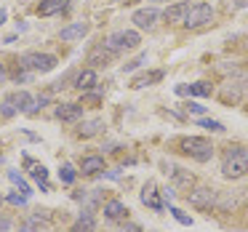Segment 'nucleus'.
Listing matches in <instances>:
<instances>
[{
    "mask_svg": "<svg viewBox=\"0 0 248 232\" xmlns=\"http://www.w3.org/2000/svg\"><path fill=\"white\" fill-rule=\"evenodd\" d=\"M8 203H14V205H24V203H27V195H16V192H11V195H8Z\"/></svg>",
    "mask_w": 248,
    "mask_h": 232,
    "instance_id": "obj_29",
    "label": "nucleus"
},
{
    "mask_svg": "<svg viewBox=\"0 0 248 232\" xmlns=\"http://www.w3.org/2000/svg\"><path fill=\"white\" fill-rule=\"evenodd\" d=\"M22 67L30 72H51L56 67V56L54 54H40V51H30L22 56Z\"/></svg>",
    "mask_w": 248,
    "mask_h": 232,
    "instance_id": "obj_4",
    "label": "nucleus"
},
{
    "mask_svg": "<svg viewBox=\"0 0 248 232\" xmlns=\"http://www.w3.org/2000/svg\"><path fill=\"white\" fill-rule=\"evenodd\" d=\"M163 80V70H150V72H141V75H136L134 80H131V88H147V86H155V83Z\"/></svg>",
    "mask_w": 248,
    "mask_h": 232,
    "instance_id": "obj_13",
    "label": "nucleus"
},
{
    "mask_svg": "<svg viewBox=\"0 0 248 232\" xmlns=\"http://www.w3.org/2000/svg\"><path fill=\"white\" fill-rule=\"evenodd\" d=\"M99 128H102V120H88V123H83L80 128H78V136H80V139H88V136L99 134Z\"/></svg>",
    "mask_w": 248,
    "mask_h": 232,
    "instance_id": "obj_23",
    "label": "nucleus"
},
{
    "mask_svg": "<svg viewBox=\"0 0 248 232\" xmlns=\"http://www.w3.org/2000/svg\"><path fill=\"white\" fill-rule=\"evenodd\" d=\"M56 118L64 120V123L80 120L83 118V107H80V104H59V107H56Z\"/></svg>",
    "mask_w": 248,
    "mask_h": 232,
    "instance_id": "obj_16",
    "label": "nucleus"
},
{
    "mask_svg": "<svg viewBox=\"0 0 248 232\" xmlns=\"http://www.w3.org/2000/svg\"><path fill=\"white\" fill-rule=\"evenodd\" d=\"M93 86H96V72H93V70H83L80 75L75 77V88H78V91H91Z\"/></svg>",
    "mask_w": 248,
    "mask_h": 232,
    "instance_id": "obj_21",
    "label": "nucleus"
},
{
    "mask_svg": "<svg viewBox=\"0 0 248 232\" xmlns=\"http://www.w3.org/2000/svg\"><path fill=\"white\" fill-rule=\"evenodd\" d=\"M144 62H147V54H139L134 62H125V64H123V72H134L136 67H139V64H144Z\"/></svg>",
    "mask_w": 248,
    "mask_h": 232,
    "instance_id": "obj_28",
    "label": "nucleus"
},
{
    "mask_svg": "<svg viewBox=\"0 0 248 232\" xmlns=\"http://www.w3.org/2000/svg\"><path fill=\"white\" fill-rule=\"evenodd\" d=\"M214 86L205 80H198V83H189V86H176V93L179 96H211Z\"/></svg>",
    "mask_w": 248,
    "mask_h": 232,
    "instance_id": "obj_12",
    "label": "nucleus"
},
{
    "mask_svg": "<svg viewBox=\"0 0 248 232\" xmlns=\"http://www.w3.org/2000/svg\"><path fill=\"white\" fill-rule=\"evenodd\" d=\"M93 230H96V219H93V214L91 211H83V214L78 216V221L72 224L70 232H93Z\"/></svg>",
    "mask_w": 248,
    "mask_h": 232,
    "instance_id": "obj_19",
    "label": "nucleus"
},
{
    "mask_svg": "<svg viewBox=\"0 0 248 232\" xmlns=\"http://www.w3.org/2000/svg\"><path fill=\"white\" fill-rule=\"evenodd\" d=\"M123 232H139V227H136V224H128V230H123Z\"/></svg>",
    "mask_w": 248,
    "mask_h": 232,
    "instance_id": "obj_34",
    "label": "nucleus"
},
{
    "mask_svg": "<svg viewBox=\"0 0 248 232\" xmlns=\"http://www.w3.org/2000/svg\"><path fill=\"white\" fill-rule=\"evenodd\" d=\"M221 173L227 179H240L248 173V150L246 147H230L221 160Z\"/></svg>",
    "mask_w": 248,
    "mask_h": 232,
    "instance_id": "obj_1",
    "label": "nucleus"
},
{
    "mask_svg": "<svg viewBox=\"0 0 248 232\" xmlns=\"http://www.w3.org/2000/svg\"><path fill=\"white\" fill-rule=\"evenodd\" d=\"M230 3L232 11H243V8H248V0H227Z\"/></svg>",
    "mask_w": 248,
    "mask_h": 232,
    "instance_id": "obj_30",
    "label": "nucleus"
},
{
    "mask_svg": "<svg viewBox=\"0 0 248 232\" xmlns=\"http://www.w3.org/2000/svg\"><path fill=\"white\" fill-rule=\"evenodd\" d=\"M157 8H139V11H134V16H131V22H134V27L136 30H152L155 27V22H157Z\"/></svg>",
    "mask_w": 248,
    "mask_h": 232,
    "instance_id": "obj_7",
    "label": "nucleus"
},
{
    "mask_svg": "<svg viewBox=\"0 0 248 232\" xmlns=\"http://www.w3.org/2000/svg\"><path fill=\"white\" fill-rule=\"evenodd\" d=\"M80 171H83V173H88V176H93V173L104 171V157H99V155H88V157H83Z\"/></svg>",
    "mask_w": 248,
    "mask_h": 232,
    "instance_id": "obj_20",
    "label": "nucleus"
},
{
    "mask_svg": "<svg viewBox=\"0 0 248 232\" xmlns=\"http://www.w3.org/2000/svg\"><path fill=\"white\" fill-rule=\"evenodd\" d=\"M187 11H189V3H187V0H182V3H173V6H168L163 16H166V22H171V24H182L184 16H187Z\"/></svg>",
    "mask_w": 248,
    "mask_h": 232,
    "instance_id": "obj_15",
    "label": "nucleus"
},
{
    "mask_svg": "<svg viewBox=\"0 0 248 232\" xmlns=\"http://www.w3.org/2000/svg\"><path fill=\"white\" fill-rule=\"evenodd\" d=\"M179 150L198 163H208L214 157V144L208 139H203V136H184V139H179Z\"/></svg>",
    "mask_w": 248,
    "mask_h": 232,
    "instance_id": "obj_2",
    "label": "nucleus"
},
{
    "mask_svg": "<svg viewBox=\"0 0 248 232\" xmlns=\"http://www.w3.org/2000/svg\"><path fill=\"white\" fill-rule=\"evenodd\" d=\"M8 179H11V182H14V184H16V187H19V189H22V195H27V198H30V195H32V189H30V184H27V182H24V179H22V176H19V173H16V171H8Z\"/></svg>",
    "mask_w": 248,
    "mask_h": 232,
    "instance_id": "obj_25",
    "label": "nucleus"
},
{
    "mask_svg": "<svg viewBox=\"0 0 248 232\" xmlns=\"http://www.w3.org/2000/svg\"><path fill=\"white\" fill-rule=\"evenodd\" d=\"M160 189H157V184L155 182H147L144 184V189H141V203L147 205V208H152V211H163V200H160Z\"/></svg>",
    "mask_w": 248,
    "mask_h": 232,
    "instance_id": "obj_8",
    "label": "nucleus"
},
{
    "mask_svg": "<svg viewBox=\"0 0 248 232\" xmlns=\"http://www.w3.org/2000/svg\"><path fill=\"white\" fill-rule=\"evenodd\" d=\"M125 214H128V208H125L120 200H107L104 203V216H107L109 221H120V219H125Z\"/></svg>",
    "mask_w": 248,
    "mask_h": 232,
    "instance_id": "obj_17",
    "label": "nucleus"
},
{
    "mask_svg": "<svg viewBox=\"0 0 248 232\" xmlns=\"http://www.w3.org/2000/svg\"><path fill=\"white\" fill-rule=\"evenodd\" d=\"M24 166H27V171H30V176L35 179V182L40 184V187L48 192L51 189V184H48V168L43 166V163H35L32 157H24Z\"/></svg>",
    "mask_w": 248,
    "mask_h": 232,
    "instance_id": "obj_9",
    "label": "nucleus"
},
{
    "mask_svg": "<svg viewBox=\"0 0 248 232\" xmlns=\"http://www.w3.org/2000/svg\"><path fill=\"white\" fill-rule=\"evenodd\" d=\"M187 109H189L192 115H203V112H205V107H203V104H198V102H189Z\"/></svg>",
    "mask_w": 248,
    "mask_h": 232,
    "instance_id": "obj_31",
    "label": "nucleus"
},
{
    "mask_svg": "<svg viewBox=\"0 0 248 232\" xmlns=\"http://www.w3.org/2000/svg\"><path fill=\"white\" fill-rule=\"evenodd\" d=\"M171 182H173V189H192V184H195V176L187 171V168H182V166H171Z\"/></svg>",
    "mask_w": 248,
    "mask_h": 232,
    "instance_id": "obj_10",
    "label": "nucleus"
},
{
    "mask_svg": "<svg viewBox=\"0 0 248 232\" xmlns=\"http://www.w3.org/2000/svg\"><path fill=\"white\" fill-rule=\"evenodd\" d=\"M3 115H6V118H11V115H16V109H14V104H11V102H6V99H3Z\"/></svg>",
    "mask_w": 248,
    "mask_h": 232,
    "instance_id": "obj_32",
    "label": "nucleus"
},
{
    "mask_svg": "<svg viewBox=\"0 0 248 232\" xmlns=\"http://www.w3.org/2000/svg\"><path fill=\"white\" fill-rule=\"evenodd\" d=\"M88 22H75V24H70V27H64L62 30V40L64 43H72V40H80V38H86L88 35Z\"/></svg>",
    "mask_w": 248,
    "mask_h": 232,
    "instance_id": "obj_14",
    "label": "nucleus"
},
{
    "mask_svg": "<svg viewBox=\"0 0 248 232\" xmlns=\"http://www.w3.org/2000/svg\"><path fill=\"white\" fill-rule=\"evenodd\" d=\"M6 80V70H3V64H0V83Z\"/></svg>",
    "mask_w": 248,
    "mask_h": 232,
    "instance_id": "obj_35",
    "label": "nucleus"
},
{
    "mask_svg": "<svg viewBox=\"0 0 248 232\" xmlns=\"http://www.w3.org/2000/svg\"><path fill=\"white\" fill-rule=\"evenodd\" d=\"M6 102H11L16 112H35V99H32V93H27V91L8 93Z\"/></svg>",
    "mask_w": 248,
    "mask_h": 232,
    "instance_id": "obj_11",
    "label": "nucleus"
},
{
    "mask_svg": "<svg viewBox=\"0 0 248 232\" xmlns=\"http://www.w3.org/2000/svg\"><path fill=\"white\" fill-rule=\"evenodd\" d=\"M211 19H214V8L208 6V3H195V6H189L187 16H184V27L187 30H198L203 27V24H208Z\"/></svg>",
    "mask_w": 248,
    "mask_h": 232,
    "instance_id": "obj_5",
    "label": "nucleus"
},
{
    "mask_svg": "<svg viewBox=\"0 0 248 232\" xmlns=\"http://www.w3.org/2000/svg\"><path fill=\"white\" fill-rule=\"evenodd\" d=\"M203 128H208V131H214V134H224V125L219 123V120H211V118H200L198 120Z\"/></svg>",
    "mask_w": 248,
    "mask_h": 232,
    "instance_id": "obj_26",
    "label": "nucleus"
},
{
    "mask_svg": "<svg viewBox=\"0 0 248 232\" xmlns=\"http://www.w3.org/2000/svg\"><path fill=\"white\" fill-rule=\"evenodd\" d=\"M112 59V51H104V46L102 48H96V51H91V56H88V64H107V62Z\"/></svg>",
    "mask_w": 248,
    "mask_h": 232,
    "instance_id": "obj_22",
    "label": "nucleus"
},
{
    "mask_svg": "<svg viewBox=\"0 0 248 232\" xmlns=\"http://www.w3.org/2000/svg\"><path fill=\"white\" fill-rule=\"evenodd\" d=\"M171 214H173V219H176L179 224H184V227H192V219H189V216L184 214V211H179V208H173V205H171Z\"/></svg>",
    "mask_w": 248,
    "mask_h": 232,
    "instance_id": "obj_27",
    "label": "nucleus"
},
{
    "mask_svg": "<svg viewBox=\"0 0 248 232\" xmlns=\"http://www.w3.org/2000/svg\"><path fill=\"white\" fill-rule=\"evenodd\" d=\"M75 176H78V171H75V166H72V163H62V166H59L62 184H72V182H75Z\"/></svg>",
    "mask_w": 248,
    "mask_h": 232,
    "instance_id": "obj_24",
    "label": "nucleus"
},
{
    "mask_svg": "<svg viewBox=\"0 0 248 232\" xmlns=\"http://www.w3.org/2000/svg\"><path fill=\"white\" fill-rule=\"evenodd\" d=\"M70 6V0H40L38 6V14L40 16H54V14H59L62 8Z\"/></svg>",
    "mask_w": 248,
    "mask_h": 232,
    "instance_id": "obj_18",
    "label": "nucleus"
},
{
    "mask_svg": "<svg viewBox=\"0 0 248 232\" xmlns=\"http://www.w3.org/2000/svg\"><path fill=\"white\" fill-rule=\"evenodd\" d=\"M139 43H141V38L136 30H120V32H112L104 40V48H109L112 54H123V51L139 48Z\"/></svg>",
    "mask_w": 248,
    "mask_h": 232,
    "instance_id": "obj_3",
    "label": "nucleus"
},
{
    "mask_svg": "<svg viewBox=\"0 0 248 232\" xmlns=\"http://www.w3.org/2000/svg\"><path fill=\"white\" fill-rule=\"evenodd\" d=\"M187 200H189V205L198 208V211H211L216 205V189L195 187V189H189V192H187Z\"/></svg>",
    "mask_w": 248,
    "mask_h": 232,
    "instance_id": "obj_6",
    "label": "nucleus"
},
{
    "mask_svg": "<svg viewBox=\"0 0 248 232\" xmlns=\"http://www.w3.org/2000/svg\"><path fill=\"white\" fill-rule=\"evenodd\" d=\"M8 230H11V219L0 214V232H8Z\"/></svg>",
    "mask_w": 248,
    "mask_h": 232,
    "instance_id": "obj_33",
    "label": "nucleus"
}]
</instances>
